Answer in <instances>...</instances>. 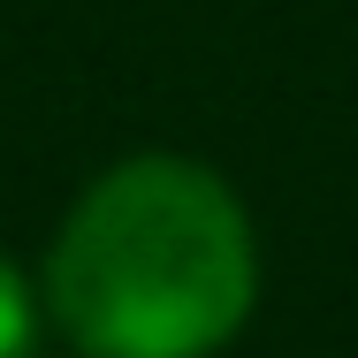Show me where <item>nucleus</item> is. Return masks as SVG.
Segmentation results:
<instances>
[{
	"label": "nucleus",
	"mask_w": 358,
	"mask_h": 358,
	"mask_svg": "<svg viewBox=\"0 0 358 358\" xmlns=\"http://www.w3.org/2000/svg\"><path fill=\"white\" fill-rule=\"evenodd\" d=\"M46 297L84 358H206L259 297V244L214 168L138 152L69 206Z\"/></svg>",
	"instance_id": "1"
},
{
	"label": "nucleus",
	"mask_w": 358,
	"mask_h": 358,
	"mask_svg": "<svg viewBox=\"0 0 358 358\" xmlns=\"http://www.w3.org/2000/svg\"><path fill=\"white\" fill-rule=\"evenodd\" d=\"M31 328H38L31 289H23V275L0 259V358H23V351H31Z\"/></svg>",
	"instance_id": "2"
}]
</instances>
